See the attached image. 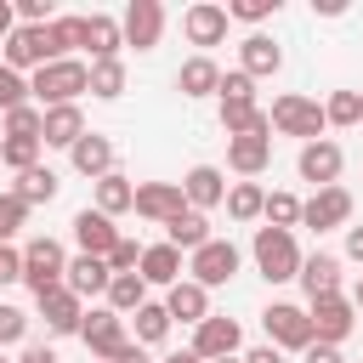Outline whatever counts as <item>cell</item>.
<instances>
[{
  "instance_id": "1",
  "label": "cell",
  "mask_w": 363,
  "mask_h": 363,
  "mask_svg": "<svg viewBox=\"0 0 363 363\" xmlns=\"http://www.w3.org/2000/svg\"><path fill=\"white\" fill-rule=\"evenodd\" d=\"M85 85H91V62H79V57H57V62L34 68L28 96H40V108H62V102H79Z\"/></svg>"
},
{
  "instance_id": "2",
  "label": "cell",
  "mask_w": 363,
  "mask_h": 363,
  "mask_svg": "<svg viewBox=\"0 0 363 363\" xmlns=\"http://www.w3.org/2000/svg\"><path fill=\"white\" fill-rule=\"evenodd\" d=\"M267 119H272V130H278V136H301V147H306V142H318V136L329 130V125H323V102H318V96H301V91L272 96Z\"/></svg>"
},
{
  "instance_id": "3",
  "label": "cell",
  "mask_w": 363,
  "mask_h": 363,
  "mask_svg": "<svg viewBox=\"0 0 363 363\" xmlns=\"http://www.w3.org/2000/svg\"><path fill=\"white\" fill-rule=\"evenodd\" d=\"M250 255H255V272H261L267 284H289V278L301 272V244H295V233L255 227V244H250Z\"/></svg>"
},
{
  "instance_id": "4",
  "label": "cell",
  "mask_w": 363,
  "mask_h": 363,
  "mask_svg": "<svg viewBox=\"0 0 363 363\" xmlns=\"http://www.w3.org/2000/svg\"><path fill=\"white\" fill-rule=\"evenodd\" d=\"M62 272H68V250H62L57 238H45V233H40V238H28V244H23V278H17V284H28V289H34V301H40L45 289H57V284H62Z\"/></svg>"
},
{
  "instance_id": "5",
  "label": "cell",
  "mask_w": 363,
  "mask_h": 363,
  "mask_svg": "<svg viewBox=\"0 0 363 363\" xmlns=\"http://www.w3.org/2000/svg\"><path fill=\"white\" fill-rule=\"evenodd\" d=\"M187 278H193L199 289H221V284H233V278H238V244H233V238H210V244H199V250L187 255Z\"/></svg>"
},
{
  "instance_id": "6",
  "label": "cell",
  "mask_w": 363,
  "mask_h": 363,
  "mask_svg": "<svg viewBox=\"0 0 363 363\" xmlns=\"http://www.w3.org/2000/svg\"><path fill=\"white\" fill-rule=\"evenodd\" d=\"M261 329H267V346H278V352H306L312 346V318L295 301H272L261 312Z\"/></svg>"
},
{
  "instance_id": "7",
  "label": "cell",
  "mask_w": 363,
  "mask_h": 363,
  "mask_svg": "<svg viewBox=\"0 0 363 363\" xmlns=\"http://www.w3.org/2000/svg\"><path fill=\"white\" fill-rule=\"evenodd\" d=\"M306 318H312V340H318V346H340V340L357 329V306H352L346 295L306 301Z\"/></svg>"
},
{
  "instance_id": "8",
  "label": "cell",
  "mask_w": 363,
  "mask_h": 363,
  "mask_svg": "<svg viewBox=\"0 0 363 363\" xmlns=\"http://www.w3.org/2000/svg\"><path fill=\"white\" fill-rule=\"evenodd\" d=\"M301 227L312 233H335V227H352V193L335 182V187H318L312 199H301Z\"/></svg>"
},
{
  "instance_id": "9",
  "label": "cell",
  "mask_w": 363,
  "mask_h": 363,
  "mask_svg": "<svg viewBox=\"0 0 363 363\" xmlns=\"http://www.w3.org/2000/svg\"><path fill=\"white\" fill-rule=\"evenodd\" d=\"M79 340L91 346V357H96V363H113V357H119V346H125L130 335H125V318H119V312L91 306V312H85V323H79Z\"/></svg>"
},
{
  "instance_id": "10",
  "label": "cell",
  "mask_w": 363,
  "mask_h": 363,
  "mask_svg": "<svg viewBox=\"0 0 363 363\" xmlns=\"http://www.w3.org/2000/svg\"><path fill=\"white\" fill-rule=\"evenodd\" d=\"M238 346H244V329H238V318H204L199 329H193V357L199 363H216V357H238Z\"/></svg>"
},
{
  "instance_id": "11",
  "label": "cell",
  "mask_w": 363,
  "mask_h": 363,
  "mask_svg": "<svg viewBox=\"0 0 363 363\" xmlns=\"http://www.w3.org/2000/svg\"><path fill=\"white\" fill-rule=\"evenodd\" d=\"M119 34H125V45L153 51V45L164 40V6H159V0H130V6L119 11Z\"/></svg>"
},
{
  "instance_id": "12",
  "label": "cell",
  "mask_w": 363,
  "mask_h": 363,
  "mask_svg": "<svg viewBox=\"0 0 363 363\" xmlns=\"http://www.w3.org/2000/svg\"><path fill=\"white\" fill-rule=\"evenodd\" d=\"M0 62H6V68H17V74H34V68H45V62H51L45 28H28V23H17V28L0 40Z\"/></svg>"
},
{
  "instance_id": "13",
  "label": "cell",
  "mask_w": 363,
  "mask_h": 363,
  "mask_svg": "<svg viewBox=\"0 0 363 363\" xmlns=\"http://www.w3.org/2000/svg\"><path fill=\"white\" fill-rule=\"evenodd\" d=\"M295 170H301V182H312V187H335V182H340V170H346V153H340V142L318 136V142H306V147H301Z\"/></svg>"
},
{
  "instance_id": "14",
  "label": "cell",
  "mask_w": 363,
  "mask_h": 363,
  "mask_svg": "<svg viewBox=\"0 0 363 363\" xmlns=\"http://www.w3.org/2000/svg\"><path fill=\"white\" fill-rule=\"evenodd\" d=\"M34 306H40V318H45V329H51V335H79V323H85V301H79L68 284L45 289Z\"/></svg>"
},
{
  "instance_id": "15",
  "label": "cell",
  "mask_w": 363,
  "mask_h": 363,
  "mask_svg": "<svg viewBox=\"0 0 363 363\" xmlns=\"http://www.w3.org/2000/svg\"><path fill=\"white\" fill-rule=\"evenodd\" d=\"M182 34H187V45H221V40H227V6L193 0V6L182 11Z\"/></svg>"
},
{
  "instance_id": "16",
  "label": "cell",
  "mask_w": 363,
  "mask_h": 363,
  "mask_svg": "<svg viewBox=\"0 0 363 363\" xmlns=\"http://www.w3.org/2000/svg\"><path fill=\"white\" fill-rule=\"evenodd\" d=\"M119 45H125L119 17H108V11L79 17V51H91V62H113V57H119Z\"/></svg>"
},
{
  "instance_id": "17",
  "label": "cell",
  "mask_w": 363,
  "mask_h": 363,
  "mask_svg": "<svg viewBox=\"0 0 363 363\" xmlns=\"http://www.w3.org/2000/svg\"><path fill=\"white\" fill-rule=\"evenodd\" d=\"M74 244H79V255H102V261H108V250L119 244V227H113L96 204H85V210L74 216Z\"/></svg>"
},
{
  "instance_id": "18",
  "label": "cell",
  "mask_w": 363,
  "mask_h": 363,
  "mask_svg": "<svg viewBox=\"0 0 363 363\" xmlns=\"http://www.w3.org/2000/svg\"><path fill=\"white\" fill-rule=\"evenodd\" d=\"M182 199H187V210H216L221 199H227V176L216 170V164H193L187 176H182Z\"/></svg>"
},
{
  "instance_id": "19",
  "label": "cell",
  "mask_w": 363,
  "mask_h": 363,
  "mask_svg": "<svg viewBox=\"0 0 363 363\" xmlns=\"http://www.w3.org/2000/svg\"><path fill=\"white\" fill-rule=\"evenodd\" d=\"M136 216H147V221H170L176 210H187V199H182V182H142L136 187V204H130Z\"/></svg>"
},
{
  "instance_id": "20",
  "label": "cell",
  "mask_w": 363,
  "mask_h": 363,
  "mask_svg": "<svg viewBox=\"0 0 363 363\" xmlns=\"http://www.w3.org/2000/svg\"><path fill=\"white\" fill-rule=\"evenodd\" d=\"M301 289H306V301H323V295H340V255H329V250H318V255H301Z\"/></svg>"
},
{
  "instance_id": "21",
  "label": "cell",
  "mask_w": 363,
  "mask_h": 363,
  "mask_svg": "<svg viewBox=\"0 0 363 363\" xmlns=\"http://www.w3.org/2000/svg\"><path fill=\"white\" fill-rule=\"evenodd\" d=\"M238 68H244L250 79H267V74L284 68V45H278L272 34H244V40H238Z\"/></svg>"
},
{
  "instance_id": "22",
  "label": "cell",
  "mask_w": 363,
  "mask_h": 363,
  "mask_svg": "<svg viewBox=\"0 0 363 363\" xmlns=\"http://www.w3.org/2000/svg\"><path fill=\"white\" fill-rule=\"evenodd\" d=\"M68 164L79 170V176H91V182H102L108 170H113V142L102 136V130H85L74 147H68Z\"/></svg>"
},
{
  "instance_id": "23",
  "label": "cell",
  "mask_w": 363,
  "mask_h": 363,
  "mask_svg": "<svg viewBox=\"0 0 363 363\" xmlns=\"http://www.w3.org/2000/svg\"><path fill=\"white\" fill-rule=\"evenodd\" d=\"M62 284H68L79 301H96V295H108L113 272H108V261H102V255H74V261H68V272H62Z\"/></svg>"
},
{
  "instance_id": "24",
  "label": "cell",
  "mask_w": 363,
  "mask_h": 363,
  "mask_svg": "<svg viewBox=\"0 0 363 363\" xmlns=\"http://www.w3.org/2000/svg\"><path fill=\"white\" fill-rule=\"evenodd\" d=\"M164 312H170V323L182 318V323H193V329H199V323L210 318V289H199L193 278L170 284V289H164Z\"/></svg>"
},
{
  "instance_id": "25",
  "label": "cell",
  "mask_w": 363,
  "mask_h": 363,
  "mask_svg": "<svg viewBox=\"0 0 363 363\" xmlns=\"http://www.w3.org/2000/svg\"><path fill=\"white\" fill-rule=\"evenodd\" d=\"M227 164H233L244 182H255V176L272 164V136H233V142H227Z\"/></svg>"
},
{
  "instance_id": "26",
  "label": "cell",
  "mask_w": 363,
  "mask_h": 363,
  "mask_svg": "<svg viewBox=\"0 0 363 363\" xmlns=\"http://www.w3.org/2000/svg\"><path fill=\"white\" fill-rule=\"evenodd\" d=\"M79 136H85V113H79V102L45 108V130H40V142H45V147H74Z\"/></svg>"
},
{
  "instance_id": "27",
  "label": "cell",
  "mask_w": 363,
  "mask_h": 363,
  "mask_svg": "<svg viewBox=\"0 0 363 363\" xmlns=\"http://www.w3.org/2000/svg\"><path fill=\"white\" fill-rule=\"evenodd\" d=\"M164 244L182 250V255H193L199 244H210V216H199V210H176V216L164 221Z\"/></svg>"
},
{
  "instance_id": "28",
  "label": "cell",
  "mask_w": 363,
  "mask_h": 363,
  "mask_svg": "<svg viewBox=\"0 0 363 363\" xmlns=\"http://www.w3.org/2000/svg\"><path fill=\"white\" fill-rule=\"evenodd\" d=\"M216 85H221V68H216V57H204V51L176 68V91H182V96H216Z\"/></svg>"
},
{
  "instance_id": "29",
  "label": "cell",
  "mask_w": 363,
  "mask_h": 363,
  "mask_svg": "<svg viewBox=\"0 0 363 363\" xmlns=\"http://www.w3.org/2000/svg\"><path fill=\"white\" fill-rule=\"evenodd\" d=\"M136 278H142V284H164V289L182 284V250H170V244H147Z\"/></svg>"
},
{
  "instance_id": "30",
  "label": "cell",
  "mask_w": 363,
  "mask_h": 363,
  "mask_svg": "<svg viewBox=\"0 0 363 363\" xmlns=\"http://www.w3.org/2000/svg\"><path fill=\"white\" fill-rule=\"evenodd\" d=\"M57 193H62V182H57L51 164H34V170H23V176L11 182V199H23L28 210H34V204H51Z\"/></svg>"
},
{
  "instance_id": "31",
  "label": "cell",
  "mask_w": 363,
  "mask_h": 363,
  "mask_svg": "<svg viewBox=\"0 0 363 363\" xmlns=\"http://www.w3.org/2000/svg\"><path fill=\"white\" fill-rule=\"evenodd\" d=\"M130 204H136V182H130V176H119V170H108V176L96 182V210L113 221V216H125Z\"/></svg>"
},
{
  "instance_id": "32",
  "label": "cell",
  "mask_w": 363,
  "mask_h": 363,
  "mask_svg": "<svg viewBox=\"0 0 363 363\" xmlns=\"http://www.w3.org/2000/svg\"><path fill=\"white\" fill-rule=\"evenodd\" d=\"M221 130H227V142L233 136H272V119L261 102L255 108H221Z\"/></svg>"
},
{
  "instance_id": "33",
  "label": "cell",
  "mask_w": 363,
  "mask_h": 363,
  "mask_svg": "<svg viewBox=\"0 0 363 363\" xmlns=\"http://www.w3.org/2000/svg\"><path fill=\"white\" fill-rule=\"evenodd\" d=\"M221 204H227V216H233V221H261V204H267V187H261V182H233Z\"/></svg>"
},
{
  "instance_id": "34",
  "label": "cell",
  "mask_w": 363,
  "mask_h": 363,
  "mask_svg": "<svg viewBox=\"0 0 363 363\" xmlns=\"http://www.w3.org/2000/svg\"><path fill=\"white\" fill-rule=\"evenodd\" d=\"M130 323H136V346H159V340L170 335V312H164V301H142V306L130 312Z\"/></svg>"
},
{
  "instance_id": "35",
  "label": "cell",
  "mask_w": 363,
  "mask_h": 363,
  "mask_svg": "<svg viewBox=\"0 0 363 363\" xmlns=\"http://www.w3.org/2000/svg\"><path fill=\"white\" fill-rule=\"evenodd\" d=\"M125 79H130V74H125L119 57H113V62H91V85H85V91H91L96 102H119V96H125Z\"/></svg>"
},
{
  "instance_id": "36",
  "label": "cell",
  "mask_w": 363,
  "mask_h": 363,
  "mask_svg": "<svg viewBox=\"0 0 363 363\" xmlns=\"http://www.w3.org/2000/svg\"><path fill=\"white\" fill-rule=\"evenodd\" d=\"M102 301H108V312H119V318H130V312H136V306L147 301V284H142L136 272H119V278L108 284V295H102Z\"/></svg>"
},
{
  "instance_id": "37",
  "label": "cell",
  "mask_w": 363,
  "mask_h": 363,
  "mask_svg": "<svg viewBox=\"0 0 363 363\" xmlns=\"http://www.w3.org/2000/svg\"><path fill=\"white\" fill-rule=\"evenodd\" d=\"M261 221H267V227H278V233H295V227H301V199H295V193H267Z\"/></svg>"
},
{
  "instance_id": "38",
  "label": "cell",
  "mask_w": 363,
  "mask_h": 363,
  "mask_svg": "<svg viewBox=\"0 0 363 363\" xmlns=\"http://www.w3.org/2000/svg\"><path fill=\"white\" fill-rule=\"evenodd\" d=\"M216 96H221V108H255V79L244 68H227L221 85H216Z\"/></svg>"
},
{
  "instance_id": "39",
  "label": "cell",
  "mask_w": 363,
  "mask_h": 363,
  "mask_svg": "<svg viewBox=\"0 0 363 363\" xmlns=\"http://www.w3.org/2000/svg\"><path fill=\"white\" fill-rule=\"evenodd\" d=\"M45 45H51V62L57 57H74L79 51V17H51L45 23Z\"/></svg>"
},
{
  "instance_id": "40",
  "label": "cell",
  "mask_w": 363,
  "mask_h": 363,
  "mask_svg": "<svg viewBox=\"0 0 363 363\" xmlns=\"http://www.w3.org/2000/svg\"><path fill=\"white\" fill-rule=\"evenodd\" d=\"M40 147H45V142H28V136H6V142H0V164L23 176V170H34V164H40Z\"/></svg>"
},
{
  "instance_id": "41",
  "label": "cell",
  "mask_w": 363,
  "mask_h": 363,
  "mask_svg": "<svg viewBox=\"0 0 363 363\" xmlns=\"http://www.w3.org/2000/svg\"><path fill=\"white\" fill-rule=\"evenodd\" d=\"M0 125H6V136H28V142H40V130H45V108H34V102H28V108H11Z\"/></svg>"
},
{
  "instance_id": "42",
  "label": "cell",
  "mask_w": 363,
  "mask_h": 363,
  "mask_svg": "<svg viewBox=\"0 0 363 363\" xmlns=\"http://www.w3.org/2000/svg\"><path fill=\"white\" fill-rule=\"evenodd\" d=\"M11 108H28V74H17V68L0 62V119H6Z\"/></svg>"
},
{
  "instance_id": "43",
  "label": "cell",
  "mask_w": 363,
  "mask_h": 363,
  "mask_svg": "<svg viewBox=\"0 0 363 363\" xmlns=\"http://www.w3.org/2000/svg\"><path fill=\"white\" fill-rule=\"evenodd\" d=\"M323 125H357V91H329L323 96Z\"/></svg>"
},
{
  "instance_id": "44",
  "label": "cell",
  "mask_w": 363,
  "mask_h": 363,
  "mask_svg": "<svg viewBox=\"0 0 363 363\" xmlns=\"http://www.w3.org/2000/svg\"><path fill=\"white\" fill-rule=\"evenodd\" d=\"M23 221H28V204L11 199V193H0V244H11L23 233Z\"/></svg>"
},
{
  "instance_id": "45",
  "label": "cell",
  "mask_w": 363,
  "mask_h": 363,
  "mask_svg": "<svg viewBox=\"0 0 363 363\" xmlns=\"http://www.w3.org/2000/svg\"><path fill=\"white\" fill-rule=\"evenodd\" d=\"M278 0H227V23H267Z\"/></svg>"
},
{
  "instance_id": "46",
  "label": "cell",
  "mask_w": 363,
  "mask_h": 363,
  "mask_svg": "<svg viewBox=\"0 0 363 363\" xmlns=\"http://www.w3.org/2000/svg\"><path fill=\"white\" fill-rule=\"evenodd\" d=\"M136 267H142V244H136V238H125V233H119V244H113V250H108V272H113V278H119V272H136Z\"/></svg>"
},
{
  "instance_id": "47",
  "label": "cell",
  "mask_w": 363,
  "mask_h": 363,
  "mask_svg": "<svg viewBox=\"0 0 363 363\" xmlns=\"http://www.w3.org/2000/svg\"><path fill=\"white\" fill-rule=\"evenodd\" d=\"M23 335H28V312H23V306H6V301H0V346H17Z\"/></svg>"
},
{
  "instance_id": "48",
  "label": "cell",
  "mask_w": 363,
  "mask_h": 363,
  "mask_svg": "<svg viewBox=\"0 0 363 363\" xmlns=\"http://www.w3.org/2000/svg\"><path fill=\"white\" fill-rule=\"evenodd\" d=\"M17 278H23V250L0 244V284H17Z\"/></svg>"
},
{
  "instance_id": "49",
  "label": "cell",
  "mask_w": 363,
  "mask_h": 363,
  "mask_svg": "<svg viewBox=\"0 0 363 363\" xmlns=\"http://www.w3.org/2000/svg\"><path fill=\"white\" fill-rule=\"evenodd\" d=\"M306 363H346V357H340V346H318V340H312V346H306Z\"/></svg>"
},
{
  "instance_id": "50",
  "label": "cell",
  "mask_w": 363,
  "mask_h": 363,
  "mask_svg": "<svg viewBox=\"0 0 363 363\" xmlns=\"http://www.w3.org/2000/svg\"><path fill=\"white\" fill-rule=\"evenodd\" d=\"M238 363H284V352H278V346H255V352H244Z\"/></svg>"
},
{
  "instance_id": "51",
  "label": "cell",
  "mask_w": 363,
  "mask_h": 363,
  "mask_svg": "<svg viewBox=\"0 0 363 363\" xmlns=\"http://www.w3.org/2000/svg\"><path fill=\"white\" fill-rule=\"evenodd\" d=\"M346 255L363 267V227H346Z\"/></svg>"
},
{
  "instance_id": "52",
  "label": "cell",
  "mask_w": 363,
  "mask_h": 363,
  "mask_svg": "<svg viewBox=\"0 0 363 363\" xmlns=\"http://www.w3.org/2000/svg\"><path fill=\"white\" fill-rule=\"evenodd\" d=\"M113 363H147V352H142V346H136V340H125V346H119V357H113Z\"/></svg>"
},
{
  "instance_id": "53",
  "label": "cell",
  "mask_w": 363,
  "mask_h": 363,
  "mask_svg": "<svg viewBox=\"0 0 363 363\" xmlns=\"http://www.w3.org/2000/svg\"><path fill=\"white\" fill-rule=\"evenodd\" d=\"M17 363H57V352H51V346H28Z\"/></svg>"
},
{
  "instance_id": "54",
  "label": "cell",
  "mask_w": 363,
  "mask_h": 363,
  "mask_svg": "<svg viewBox=\"0 0 363 363\" xmlns=\"http://www.w3.org/2000/svg\"><path fill=\"white\" fill-rule=\"evenodd\" d=\"M312 11H318V17H340V11H346V0H312Z\"/></svg>"
},
{
  "instance_id": "55",
  "label": "cell",
  "mask_w": 363,
  "mask_h": 363,
  "mask_svg": "<svg viewBox=\"0 0 363 363\" xmlns=\"http://www.w3.org/2000/svg\"><path fill=\"white\" fill-rule=\"evenodd\" d=\"M17 28V11H11V0H0V40Z\"/></svg>"
},
{
  "instance_id": "56",
  "label": "cell",
  "mask_w": 363,
  "mask_h": 363,
  "mask_svg": "<svg viewBox=\"0 0 363 363\" xmlns=\"http://www.w3.org/2000/svg\"><path fill=\"white\" fill-rule=\"evenodd\" d=\"M346 301H352V306L363 312V272H357V284H352V295H346Z\"/></svg>"
},
{
  "instance_id": "57",
  "label": "cell",
  "mask_w": 363,
  "mask_h": 363,
  "mask_svg": "<svg viewBox=\"0 0 363 363\" xmlns=\"http://www.w3.org/2000/svg\"><path fill=\"white\" fill-rule=\"evenodd\" d=\"M159 363H199L193 352H170V357H159Z\"/></svg>"
},
{
  "instance_id": "58",
  "label": "cell",
  "mask_w": 363,
  "mask_h": 363,
  "mask_svg": "<svg viewBox=\"0 0 363 363\" xmlns=\"http://www.w3.org/2000/svg\"><path fill=\"white\" fill-rule=\"evenodd\" d=\"M357 125H363V91H357Z\"/></svg>"
},
{
  "instance_id": "59",
  "label": "cell",
  "mask_w": 363,
  "mask_h": 363,
  "mask_svg": "<svg viewBox=\"0 0 363 363\" xmlns=\"http://www.w3.org/2000/svg\"><path fill=\"white\" fill-rule=\"evenodd\" d=\"M216 363H238V357H216Z\"/></svg>"
},
{
  "instance_id": "60",
  "label": "cell",
  "mask_w": 363,
  "mask_h": 363,
  "mask_svg": "<svg viewBox=\"0 0 363 363\" xmlns=\"http://www.w3.org/2000/svg\"><path fill=\"white\" fill-rule=\"evenodd\" d=\"M0 363H6V357H0Z\"/></svg>"
}]
</instances>
